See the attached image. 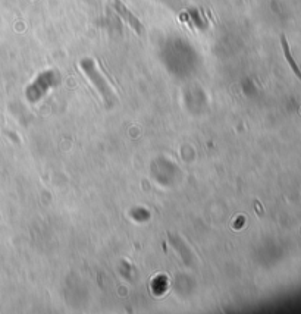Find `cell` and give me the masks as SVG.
<instances>
[{
  "instance_id": "1",
  "label": "cell",
  "mask_w": 301,
  "mask_h": 314,
  "mask_svg": "<svg viewBox=\"0 0 301 314\" xmlns=\"http://www.w3.org/2000/svg\"><path fill=\"white\" fill-rule=\"evenodd\" d=\"M81 68H83V71L86 72V75L90 78V81L96 86V88L100 91V94L104 97V100H106L107 103H112V100L115 99V97H113V93H112L110 87L107 86L106 80L103 78V75L97 71L96 63H94L91 59H84V60L81 62Z\"/></svg>"
},
{
  "instance_id": "2",
  "label": "cell",
  "mask_w": 301,
  "mask_h": 314,
  "mask_svg": "<svg viewBox=\"0 0 301 314\" xmlns=\"http://www.w3.org/2000/svg\"><path fill=\"white\" fill-rule=\"evenodd\" d=\"M112 4H113V7H115V10L118 12V15L138 34V35H143L144 34V27H143V24H141V21L137 18V16H134L132 15V12L120 1V0H112Z\"/></svg>"
},
{
  "instance_id": "3",
  "label": "cell",
  "mask_w": 301,
  "mask_h": 314,
  "mask_svg": "<svg viewBox=\"0 0 301 314\" xmlns=\"http://www.w3.org/2000/svg\"><path fill=\"white\" fill-rule=\"evenodd\" d=\"M281 43H282V49H284V55H285V57H287V60H288V63H290V66H291V69L294 71V74L299 77L301 80V71L300 68L297 66V63L294 62V59H293V56H291V52H290V46H288V41H287V38H285V35H282L281 37Z\"/></svg>"
}]
</instances>
